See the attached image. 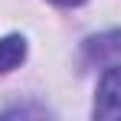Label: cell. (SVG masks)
Instances as JSON below:
<instances>
[{"instance_id": "6da1fadb", "label": "cell", "mask_w": 121, "mask_h": 121, "mask_svg": "<svg viewBox=\"0 0 121 121\" xmlns=\"http://www.w3.org/2000/svg\"><path fill=\"white\" fill-rule=\"evenodd\" d=\"M95 118L118 121L121 118V65L105 69L98 82V95H95Z\"/></svg>"}, {"instance_id": "3957f363", "label": "cell", "mask_w": 121, "mask_h": 121, "mask_svg": "<svg viewBox=\"0 0 121 121\" xmlns=\"http://www.w3.org/2000/svg\"><path fill=\"white\" fill-rule=\"evenodd\" d=\"M52 3H59V7H79V3H85V0H52Z\"/></svg>"}, {"instance_id": "7a4b0ae2", "label": "cell", "mask_w": 121, "mask_h": 121, "mask_svg": "<svg viewBox=\"0 0 121 121\" xmlns=\"http://www.w3.org/2000/svg\"><path fill=\"white\" fill-rule=\"evenodd\" d=\"M26 59V39L23 36H3L0 39V72H10Z\"/></svg>"}]
</instances>
